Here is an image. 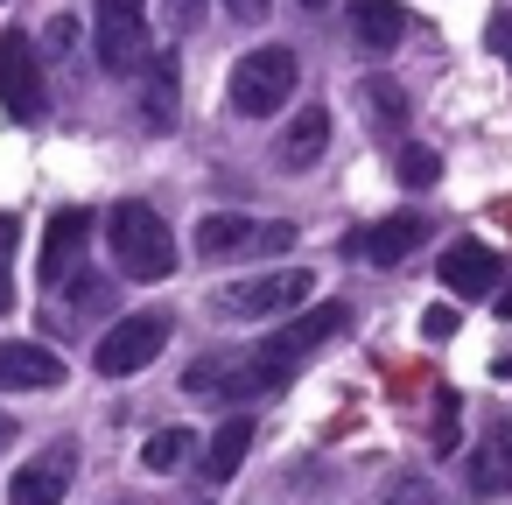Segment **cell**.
Listing matches in <instances>:
<instances>
[{
    "label": "cell",
    "mask_w": 512,
    "mask_h": 505,
    "mask_svg": "<svg viewBox=\"0 0 512 505\" xmlns=\"http://www.w3.org/2000/svg\"><path fill=\"white\" fill-rule=\"evenodd\" d=\"M295 78H302L295 50L260 43V50H246V57L232 64V78H225V113H239V120H267V113H281V106H288Z\"/></svg>",
    "instance_id": "cell-1"
},
{
    "label": "cell",
    "mask_w": 512,
    "mask_h": 505,
    "mask_svg": "<svg viewBox=\"0 0 512 505\" xmlns=\"http://www.w3.org/2000/svg\"><path fill=\"white\" fill-rule=\"evenodd\" d=\"M106 246H113V260H120L127 281H162L176 267V239H169V225L148 204H120L106 218Z\"/></svg>",
    "instance_id": "cell-2"
},
{
    "label": "cell",
    "mask_w": 512,
    "mask_h": 505,
    "mask_svg": "<svg viewBox=\"0 0 512 505\" xmlns=\"http://www.w3.org/2000/svg\"><path fill=\"white\" fill-rule=\"evenodd\" d=\"M0 113H8L15 127H36L50 113V78H43V57L22 29L0 36Z\"/></svg>",
    "instance_id": "cell-3"
},
{
    "label": "cell",
    "mask_w": 512,
    "mask_h": 505,
    "mask_svg": "<svg viewBox=\"0 0 512 505\" xmlns=\"http://www.w3.org/2000/svg\"><path fill=\"white\" fill-rule=\"evenodd\" d=\"M92 29H99V64L113 78H141V64H148V0H99Z\"/></svg>",
    "instance_id": "cell-4"
},
{
    "label": "cell",
    "mask_w": 512,
    "mask_h": 505,
    "mask_svg": "<svg viewBox=\"0 0 512 505\" xmlns=\"http://www.w3.org/2000/svg\"><path fill=\"white\" fill-rule=\"evenodd\" d=\"M162 344H169V316H120V323L99 337L92 365H99L106 379H127V372L155 365V358H162Z\"/></svg>",
    "instance_id": "cell-5"
},
{
    "label": "cell",
    "mask_w": 512,
    "mask_h": 505,
    "mask_svg": "<svg viewBox=\"0 0 512 505\" xmlns=\"http://www.w3.org/2000/svg\"><path fill=\"white\" fill-rule=\"evenodd\" d=\"M309 281H316L309 267H274V274H253V281L225 288V309L246 316V323H260V316H288V309L309 302Z\"/></svg>",
    "instance_id": "cell-6"
},
{
    "label": "cell",
    "mask_w": 512,
    "mask_h": 505,
    "mask_svg": "<svg viewBox=\"0 0 512 505\" xmlns=\"http://www.w3.org/2000/svg\"><path fill=\"white\" fill-rule=\"evenodd\" d=\"M344 323H351V309H344V302H316V309H302L295 323H281V337H267L260 351H267L274 365H288V372H295V365H302V358H316Z\"/></svg>",
    "instance_id": "cell-7"
},
{
    "label": "cell",
    "mask_w": 512,
    "mask_h": 505,
    "mask_svg": "<svg viewBox=\"0 0 512 505\" xmlns=\"http://www.w3.org/2000/svg\"><path fill=\"white\" fill-rule=\"evenodd\" d=\"M71 477H78V456H71V442H57V449L29 456V463L8 477V505H64Z\"/></svg>",
    "instance_id": "cell-8"
},
{
    "label": "cell",
    "mask_w": 512,
    "mask_h": 505,
    "mask_svg": "<svg viewBox=\"0 0 512 505\" xmlns=\"http://www.w3.org/2000/svg\"><path fill=\"white\" fill-rule=\"evenodd\" d=\"M85 239H92V211L71 204V211L50 218V232H43V281H50L57 295L85 274V267H78V260H85Z\"/></svg>",
    "instance_id": "cell-9"
},
{
    "label": "cell",
    "mask_w": 512,
    "mask_h": 505,
    "mask_svg": "<svg viewBox=\"0 0 512 505\" xmlns=\"http://www.w3.org/2000/svg\"><path fill=\"white\" fill-rule=\"evenodd\" d=\"M463 477H470L477 498H505V491H512V414H498V421L484 428V442L463 456Z\"/></svg>",
    "instance_id": "cell-10"
},
{
    "label": "cell",
    "mask_w": 512,
    "mask_h": 505,
    "mask_svg": "<svg viewBox=\"0 0 512 505\" xmlns=\"http://www.w3.org/2000/svg\"><path fill=\"white\" fill-rule=\"evenodd\" d=\"M498 281H505V267H498V253H491V246L456 239V246L442 253V288H449L456 302H477V295H491Z\"/></svg>",
    "instance_id": "cell-11"
},
{
    "label": "cell",
    "mask_w": 512,
    "mask_h": 505,
    "mask_svg": "<svg viewBox=\"0 0 512 505\" xmlns=\"http://www.w3.org/2000/svg\"><path fill=\"white\" fill-rule=\"evenodd\" d=\"M0 386L8 393H50V386H64V358L50 344L15 337V344H0Z\"/></svg>",
    "instance_id": "cell-12"
},
{
    "label": "cell",
    "mask_w": 512,
    "mask_h": 505,
    "mask_svg": "<svg viewBox=\"0 0 512 505\" xmlns=\"http://www.w3.org/2000/svg\"><path fill=\"white\" fill-rule=\"evenodd\" d=\"M323 148H330V106H302V113L288 120V134L274 141V162L295 176V169H316Z\"/></svg>",
    "instance_id": "cell-13"
},
{
    "label": "cell",
    "mask_w": 512,
    "mask_h": 505,
    "mask_svg": "<svg viewBox=\"0 0 512 505\" xmlns=\"http://www.w3.org/2000/svg\"><path fill=\"white\" fill-rule=\"evenodd\" d=\"M421 239H428V218H414V211H400V218H379L372 232H358L351 246L372 260V267H400L407 253H421Z\"/></svg>",
    "instance_id": "cell-14"
},
{
    "label": "cell",
    "mask_w": 512,
    "mask_h": 505,
    "mask_svg": "<svg viewBox=\"0 0 512 505\" xmlns=\"http://www.w3.org/2000/svg\"><path fill=\"white\" fill-rule=\"evenodd\" d=\"M344 15H351V36H358L372 57H386V50L407 36V15H400V0H344Z\"/></svg>",
    "instance_id": "cell-15"
},
{
    "label": "cell",
    "mask_w": 512,
    "mask_h": 505,
    "mask_svg": "<svg viewBox=\"0 0 512 505\" xmlns=\"http://www.w3.org/2000/svg\"><path fill=\"white\" fill-rule=\"evenodd\" d=\"M176 99H183V78H176V57H148L141 64V113L155 134L176 127Z\"/></svg>",
    "instance_id": "cell-16"
},
{
    "label": "cell",
    "mask_w": 512,
    "mask_h": 505,
    "mask_svg": "<svg viewBox=\"0 0 512 505\" xmlns=\"http://www.w3.org/2000/svg\"><path fill=\"white\" fill-rule=\"evenodd\" d=\"M253 232H260V218H239V211H211V218H197V253H204V260H232V253H253Z\"/></svg>",
    "instance_id": "cell-17"
},
{
    "label": "cell",
    "mask_w": 512,
    "mask_h": 505,
    "mask_svg": "<svg viewBox=\"0 0 512 505\" xmlns=\"http://www.w3.org/2000/svg\"><path fill=\"white\" fill-rule=\"evenodd\" d=\"M246 449H253V421H246V414H225V428H218V435H211V449H204V470L225 484V477L246 463Z\"/></svg>",
    "instance_id": "cell-18"
},
{
    "label": "cell",
    "mask_w": 512,
    "mask_h": 505,
    "mask_svg": "<svg viewBox=\"0 0 512 505\" xmlns=\"http://www.w3.org/2000/svg\"><path fill=\"white\" fill-rule=\"evenodd\" d=\"M183 393L190 400H211V407H232V351H211L183 372Z\"/></svg>",
    "instance_id": "cell-19"
},
{
    "label": "cell",
    "mask_w": 512,
    "mask_h": 505,
    "mask_svg": "<svg viewBox=\"0 0 512 505\" xmlns=\"http://www.w3.org/2000/svg\"><path fill=\"white\" fill-rule=\"evenodd\" d=\"M365 106H372V127L379 134H400L407 127V92L393 78H365Z\"/></svg>",
    "instance_id": "cell-20"
},
{
    "label": "cell",
    "mask_w": 512,
    "mask_h": 505,
    "mask_svg": "<svg viewBox=\"0 0 512 505\" xmlns=\"http://www.w3.org/2000/svg\"><path fill=\"white\" fill-rule=\"evenodd\" d=\"M190 449H197L190 428H155L148 449H141V463H148V470H176V463H190Z\"/></svg>",
    "instance_id": "cell-21"
},
{
    "label": "cell",
    "mask_w": 512,
    "mask_h": 505,
    "mask_svg": "<svg viewBox=\"0 0 512 505\" xmlns=\"http://www.w3.org/2000/svg\"><path fill=\"white\" fill-rule=\"evenodd\" d=\"M393 176H400L407 190H435V183H442V155H435V148H400Z\"/></svg>",
    "instance_id": "cell-22"
},
{
    "label": "cell",
    "mask_w": 512,
    "mask_h": 505,
    "mask_svg": "<svg viewBox=\"0 0 512 505\" xmlns=\"http://www.w3.org/2000/svg\"><path fill=\"white\" fill-rule=\"evenodd\" d=\"M15 246H22V225L0 211V316L15 309Z\"/></svg>",
    "instance_id": "cell-23"
},
{
    "label": "cell",
    "mask_w": 512,
    "mask_h": 505,
    "mask_svg": "<svg viewBox=\"0 0 512 505\" xmlns=\"http://www.w3.org/2000/svg\"><path fill=\"white\" fill-rule=\"evenodd\" d=\"M386 505H449L421 470H407V477H393V491H386Z\"/></svg>",
    "instance_id": "cell-24"
},
{
    "label": "cell",
    "mask_w": 512,
    "mask_h": 505,
    "mask_svg": "<svg viewBox=\"0 0 512 505\" xmlns=\"http://www.w3.org/2000/svg\"><path fill=\"white\" fill-rule=\"evenodd\" d=\"M449 449H456V393L442 386L435 393V456H449Z\"/></svg>",
    "instance_id": "cell-25"
},
{
    "label": "cell",
    "mask_w": 512,
    "mask_h": 505,
    "mask_svg": "<svg viewBox=\"0 0 512 505\" xmlns=\"http://www.w3.org/2000/svg\"><path fill=\"white\" fill-rule=\"evenodd\" d=\"M162 8H169V29H176V36H190V29L211 15V0H162Z\"/></svg>",
    "instance_id": "cell-26"
},
{
    "label": "cell",
    "mask_w": 512,
    "mask_h": 505,
    "mask_svg": "<svg viewBox=\"0 0 512 505\" xmlns=\"http://www.w3.org/2000/svg\"><path fill=\"white\" fill-rule=\"evenodd\" d=\"M288 246H295V225H281V218L253 232V253H288Z\"/></svg>",
    "instance_id": "cell-27"
},
{
    "label": "cell",
    "mask_w": 512,
    "mask_h": 505,
    "mask_svg": "<svg viewBox=\"0 0 512 505\" xmlns=\"http://www.w3.org/2000/svg\"><path fill=\"white\" fill-rule=\"evenodd\" d=\"M225 15H232L239 29H260V22L274 15V0H225Z\"/></svg>",
    "instance_id": "cell-28"
},
{
    "label": "cell",
    "mask_w": 512,
    "mask_h": 505,
    "mask_svg": "<svg viewBox=\"0 0 512 505\" xmlns=\"http://www.w3.org/2000/svg\"><path fill=\"white\" fill-rule=\"evenodd\" d=\"M43 43H50V50H57V57H64V50H71V43H78V22H71V15H57V22H50V36H43Z\"/></svg>",
    "instance_id": "cell-29"
},
{
    "label": "cell",
    "mask_w": 512,
    "mask_h": 505,
    "mask_svg": "<svg viewBox=\"0 0 512 505\" xmlns=\"http://www.w3.org/2000/svg\"><path fill=\"white\" fill-rule=\"evenodd\" d=\"M421 330H428V337H449V330H456V309H449V302H435V309L421 316Z\"/></svg>",
    "instance_id": "cell-30"
},
{
    "label": "cell",
    "mask_w": 512,
    "mask_h": 505,
    "mask_svg": "<svg viewBox=\"0 0 512 505\" xmlns=\"http://www.w3.org/2000/svg\"><path fill=\"white\" fill-rule=\"evenodd\" d=\"M491 57H505V64H512V15H498V22H491Z\"/></svg>",
    "instance_id": "cell-31"
},
{
    "label": "cell",
    "mask_w": 512,
    "mask_h": 505,
    "mask_svg": "<svg viewBox=\"0 0 512 505\" xmlns=\"http://www.w3.org/2000/svg\"><path fill=\"white\" fill-rule=\"evenodd\" d=\"M498 316H505V323H512V288H505V295H498Z\"/></svg>",
    "instance_id": "cell-32"
},
{
    "label": "cell",
    "mask_w": 512,
    "mask_h": 505,
    "mask_svg": "<svg viewBox=\"0 0 512 505\" xmlns=\"http://www.w3.org/2000/svg\"><path fill=\"white\" fill-rule=\"evenodd\" d=\"M302 8H330V0H302Z\"/></svg>",
    "instance_id": "cell-33"
},
{
    "label": "cell",
    "mask_w": 512,
    "mask_h": 505,
    "mask_svg": "<svg viewBox=\"0 0 512 505\" xmlns=\"http://www.w3.org/2000/svg\"><path fill=\"white\" fill-rule=\"evenodd\" d=\"M0 442H8V421H0Z\"/></svg>",
    "instance_id": "cell-34"
}]
</instances>
